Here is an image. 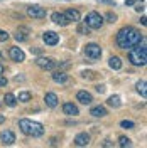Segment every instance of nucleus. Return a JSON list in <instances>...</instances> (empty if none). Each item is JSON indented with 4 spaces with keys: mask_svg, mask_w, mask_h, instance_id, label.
<instances>
[{
    "mask_svg": "<svg viewBox=\"0 0 147 148\" xmlns=\"http://www.w3.org/2000/svg\"><path fill=\"white\" fill-rule=\"evenodd\" d=\"M96 91L100 92V94L101 92H105V86H103V84H98V86H96Z\"/></svg>",
    "mask_w": 147,
    "mask_h": 148,
    "instance_id": "473e14b6",
    "label": "nucleus"
},
{
    "mask_svg": "<svg viewBox=\"0 0 147 148\" xmlns=\"http://www.w3.org/2000/svg\"><path fill=\"white\" fill-rule=\"evenodd\" d=\"M146 81H144V79H142V81H139L137 83V91L140 92V94H142V98H144V99H146L147 98V91H146Z\"/></svg>",
    "mask_w": 147,
    "mask_h": 148,
    "instance_id": "5701e85b",
    "label": "nucleus"
},
{
    "mask_svg": "<svg viewBox=\"0 0 147 148\" xmlns=\"http://www.w3.org/2000/svg\"><path fill=\"white\" fill-rule=\"evenodd\" d=\"M129 61L132 62L134 66H146V61H147V54L144 52H139L137 49H130L129 52Z\"/></svg>",
    "mask_w": 147,
    "mask_h": 148,
    "instance_id": "39448f33",
    "label": "nucleus"
},
{
    "mask_svg": "<svg viewBox=\"0 0 147 148\" xmlns=\"http://www.w3.org/2000/svg\"><path fill=\"white\" fill-rule=\"evenodd\" d=\"M64 15H66V18H68L69 22H78V20L81 18V14H80L76 9H68L64 12Z\"/></svg>",
    "mask_w": 147,
    "mask_h": 148,
    "instance_id": "dca6fc26",
    "label": "nucleus"
},
{
    "mask_svg": "<svg viewBox=\"0 0 147 148\" xmlns=\"http://www.w3.org/2000/svg\"><path fill=\"white\" fill-rule=\"evenodd\" d=\"M27 15L32 18H44L46 17V10L41 5H31V7H27Z\"/></svg>",
    "mask_w": 147,
    "mask_h": 148,
    "instance_id": "0eeeda50",
    "label": "nucleus"
},
{
    "mask_svg": "<svg viewBox=\"0 0 147 148\" xmlns=\"http://www.w3.org/2000/svg\"><path fill=\"white\" fill-rule=\"evenodd\" d=\"M15 98H17V101H20V103H27V101H31L32 94L29 91H22V92H19V96H15Z\"/></svg>",
    "mask_w": 147,
    "mask_h": 148,
    "instance_id": "412c9836",
    "label": "nucleus"
},
{
    "mask_svg": "<svg viewBox=\"0 0 147 148\" xmlns=\"http://www.w3.org/2000/svg\"><path fill=\"white\" fill-rule=\"evenodd\" d=\"M0 140H2L3 145H12V143H15V135H14V131L5 130V131L0 133Z\"/></svg>",
    "mask_w": 147,
    "mask_h": 148,
    "instance_id": "9b49d317",
    "label": "nucleus"
},
{
    "mask_svg": "<svg viewBox=\"0 0 147 148\" xmlns=\"http://www.w3.org/2000/svg\"><path fill=\"white\" fill-rule=\"evenodd\" d=\"M19 128L27 136H41V135H44V126L32 120H20L19 121Z\"/></svg>",
    "mask_w": 147,
    "mask_h": 148,
    "instance_id": "f03ea898",
    "label": "nucleus"
},
{
    "mask_svg": "<svg viewBox=\"0 0 147 148\" xmlns=\"http://www.w3.org/2000/svg\"><path fill=\"white\" fill-rule=\"evenodd\" d=\"M135 3H137V0H125V5H135Z\"/></svg>",
    "mask_w": 147,
    "mask_h": 148,
    "instance_id": "72a5a7b5",
    "label": "nucleus"
},
{
    "mask_svg": "<svg viewBox=\"0 0 147 148\" xmlns=\"http://www.w3.org/2000/svg\"><path fill=\"white\" fill-rule=\"evenodd\" d=\"M103 147H113V143H112L110 140H107V141H103Z\"/></svg>",
    "mask_w": 147,
    "mask_h": 148,
    "instance_id": "f704fd0d",
    "label": "nucleus"
},
{
    "mask_svg": "<svg viewBox=\"0 0 147 148\" xmlns=\"http://www.w3.org/2000/svg\"><path fill=\"white\" fill-rule=\"evenodd\" d=\"M100 3H107V5H115V2L113 0H98Z\"/></svg>",
    "mask_w": 147,
    "mask_h": 148,
    "instance_id": "2f4dec72",
    "label": "nucleus"
},
{
    "mask_svg": "<svg viewBox=\"0 0 147 148\" xmlns=\"http://www.w3.org/2000/svg\"><path fill=\"white\" fill-rule=\"evenodd\" d=\"M68 79H69V76H68L66 73H63V71H56V73H53V81H54V83L66 84Z\"/></svg>",
    "mask_w": 147,
    "mask_h": 148,
    "instance_id": "2eb2a0df",
    "label": "nucleus"
},
{
    "mask_svg": "<svg viewBox=\"0 0 147 148\" xmlns=\"http://www.w3.org/2000/svg\"><path fill=\"white\" fill-rule=\"evenodd\" d=\"M7 39H9V34H7L5 30H2V29H0V42H5Z\"/></svg>",
    "mask_w": 147,
    "mask_h": 148,
    "instance_id": "cd10ccee",
    "label": "nucleus"
},
{
    "mask_svg": "<svg viewBox=\"0 0 147 148\" xmlns=\"http://www.w3.org/2000/svg\"><path fill=\"white\" fill-rule=\"evenodd\" d=\"M105 18H107V22H110V24H113V22H117V15H115L113 12H108V14L105 15Z\"/></svg>",
    "mask_w": 147,
    "mask_h": 148,
    "instance_id": "bb28decb",
    "label": "nucleus"
},
{
    "mask_svg": "<svg viewBox=\"0 0 147 148\" xmlns=\"http://www.w3.org/2000/svg\"><path fill=\"white\" fill-rule=\"evenodd\" d=\"M9 56H10V59L15 61V62H24L26 61V54H24V51L20 47H10Z\"/></svg>",
    "mask_w": 147,
    "mask_h": 148,
    "instance_id": "6e6552de",
    "label": "nucleus"
},
{
    "mask_svg": "<svg viewBox=\"0 0 147 148\" xmlns=\"http://www.w3.org/2000/svg\"><path fill=\"white\" fill-rule=\"evenodd\" d=\"M51 20L54 22V24H58V25H63V27H66L68 24H69V20L66 18L64 14H61V12H54V14H51Z\"/></svg>",
    "mask_w": 147,
    "mask_h": 148,
    "instance_id": "9d476101",
    "label": "nucleus"
},
{
    "mask_svg": "<svg viewBox=\"0 0 147 148\" xmlns=\"http://www.w3.org/2000/svg\"><path fill=\"white\" fill-rule=\"evenodd\" d=\"M63 113L68 114V116H76L80 111L76 108V104H73V103H64V104H63Z\"/></svg>",
    "mask_w": 147,
    "mask_h": 148,
    "instance_id": "4468645a",
    "label": "nucleus"
},
{
    "mask_svg": "<svg viewBox=\"0 0 147 148\" xmlns=\"http://www.w3.org/2000/svg\"><path fill=\"white\" fill-rule=\"evenodd\" d=\"M107 103H108V106H112V108H119L120 104H122V103H120V96H117V94L110 96Z\"/></svg>",
    "mask_w": 147,
    "mask_h": 148,
    "instance_id": "4be33fe9",
    "label": "nucleus"
},
{
    "mask_svg": "<svg viewBox=\"0 0 147 148\" xmlns=\"http://www.w3.org/2000/svg\"><path fill=\"white\" fill-rule=\"evenodd\" d=\"M0 2H2V0H0Z\"/></svg>",
    "mask_w": 147,
    "mask_h": 148,
    "instance_id": "58836bf2",
    "label": "nucleus"
},
{
    "mask_svg": "<svg viewBox=\"0 0 147 148\" xmlns=\"http://www.w3.org/2000/svg\"><path fill=\"white\" fill-rule=\"evenodd\" d=\"M76 99L81 103V104H92L93 96L88 91H78V94H76Z\"/></svg>",
    "mask_w": 147,
    "mask_h": 148,
    "instance_id": "f8f14e48",
    "label": "nucleus"
},
{
    "mask_svg": "<svg viewBox=\"0 0 147 148\" xmlns=\"http://www.w3.org/2000/svg\"><path fill=\"white\" fill-rule=\"evenodd\" d=\"M137 2H144V0H137Z\"/></svg>",
    "mask_w": 147,
    "mask_h": 148,
    "instance_id": "4c0bfd02",
    "label": "nucleus"
},
{
    "mask_svg": "<svg viewBox=\"0 0 147 148\" xmlns=\"http://www.w3.org/2000/svg\"><path fill=\"white\" fill-rule=\"evenodd\" d=\"M120 126H122V128H125V130H132L135 125H134V121H130V120H123L122 123H120Z\"/></svg>",
    "mask_w": 147,
    "mask_h": 148,
    "instance_id": "a878e982",
    "label": "nucleus"
},
{
    "mask_svg": "<svg viewBox=\"0 0 147 148\" xmlns=\"http://www.w3.org/2000/svg\"><path fill=\"white\" fill-rule=\"evenodd\" d=\"M36 64L39 66L41 69H44V71H53V69H56L58 62H56L54 59H51V57H37Z\"/></svg>",
    "mask_w": 147,
    "mask_h": 148,
    "instance_id": "423d86ee",
    "label": "nucleus"
},
{
    "mask_svg": "<svg viewBox=\"0 0 147 148\" xmlns=\"http://www.w3.org/2000/svg\"><path fill=\"white\" fill-rule=\"evenodd\" d=\"M5 73V67H3V64H0V74Z\"/></svg>",
    "mask_w": 147,
    "mask_h": 148,
    "instance_id": "c9c22d12",
    "label": "nucleus"
},
{
    "mask_svg": "<svg viewBox=\"0 0 147 148\" xmlns=\"http://www.w3.org/2000/svg\"><path fill=\"white\" fill-rule=\"evenodd\" d=\"M7 83H9L7 77H5L3 74H0V86H7Z\"/></svg>",
    "mask_w": 147,
    "mask_h": 148,
    "instance_id": "7c9ffc66",
    "label": "nucleus"
},
{
    "mask_svg": "<svg viewBox=\"0 0 147 148\" xmlns=\"http://www.w3.org/2000/svg\"><path fill=\"white\" fill-rule=\"evenodd\" d=\"M108 64H110V67H112V69L119 71L120 67H122V61H120V57H117V56H113V57H110Z\"/></svg>",
    "mask_w": 147,
    "mask_h": 148,
    "instance_id": "aec40b11",
    "label": "nucleus"
},
{
    "mask_svg": "<svg viewBox=\"0 0 147 148\" xmlns=\"http://www.w3.org/2000/svg\"><path fill=\"white\" fill-rule=\"evenodd\" d=\"M83 77H85V79H86V77L92 79V77H95V73H93V71H85V73H83Z\"/></svg>",
    "mask_w": 147,
    "mask_h": 148,
    "instance_id": "c85d7f7f",
    "label": "nucleus"
},
{
    "mask_svg": "<svg viewBox=\"0 0 147 148\" xmlns=\"http://www.w3.org/2000/svg\"><path fill=\"white\" fill-rule=\"evenodd\" d=\"M85 24L90 29H100L103 25V17H101L98 12H90L86 18H85Z\"/></svg>",
    "mask_w": 147,
    "mask_h": 148,
    "instance_id": "20e7f679",
    "label": "nucleus"
},
{
    "mask_svg": "<svg viewBox=\"0 0 147 148\" xmlns=\"http://www.w3.org/2000/svg\"><path fill=\"white\" fill-rule=\"evenodd\" d=\"M85 56L90 59V62H95V61H98L101 56V49L98 44H95V42H92V44H86V47H85Z\"/></svg>",
    "mask_w": 147,
    "mask_h": 148,
    "instance_id": "7ed1b4c3",
    "label": "nucleus"
},
{
    "mask_svg": "<svg viewBox=\"0 0 147 148\" xmlns=\"http://www.w3.org/2000/svg\"><path fill=\"white\" fill-rule=\"evenodd\" d=\"M140 39H142L140 30H137L135 27L127 25V27H122L119 32H117V46H119L120 49L130 51Z\"/></svg>",
    "mask_w": 147,
    "mask_h": 148,
    "instance_id": "f257e3e1",
    "label": "nucleus"
},
{
    "mask_svg": "<svg viewBox=\"0 0 147 148\" xmlns=\"http://www.w3.org/2000/svg\"><path fill=\"white\" fill-rule=\"evenodd\" d=\"M42 40L46 42L47 46H56L59 42V36L56 32H53V30H47V32L42 34Z\"/></svg>",
    "mask_w": 147,
    "mask_h": 148,
    "instance_id": "1a4fd4ad",
    "label": "nucleus"
},
{
    "mask_svg": "<svg viewBox=\"0 0 147 148\" xmlns=\"http://www.w3.org/2000/svg\"><path fill=\"white\" fill-rule=\"evenodd\" d=\"M90 143V135L88 133H80V135H76V138H74V145L76 147H86Z\"/></svg>",
    "mask_w": 147,
    "mask_h": 148,
    "instance_id": "ddd939ff",
    "label": "nucleus"
},
{
    "mask_svg": "<svg viewBox=\"0 0 147 148\" xmlns=\"http://www.w3.org/2000/svg\"><path fill=\"white\" fill-rule=\"evenodd\" d=\"M76 30H78V34H90V27L86 24H80Z\"/></svg>",
    "mask_w": 147,
    "mask_h": 148,
    "instance_id": "393cba45",
    "label": "nucleus"
},
{
    "mask_svg": "<svg viewBox=\"0 0 147 148\" xmlns=\"http://www.w3.org/2000/svg\"><path fill=\"white\" fill-rule=\"evenodd\" d=\"M44 101H46V106H49V108H56V106H58V96H56L54 92H46Z\"/></svg>",
    "mask_w": 147,
    "mask_h": 148,
    "instance_id": "a211bd4d",
    "label": "nucleus"
},
{
    "mask_svg": "<svg viewBox=\"0 0 147 148\" xmlns=\"http://www.w3.org/2000/svg\"><path fill=\"white\" fill-rule=\"evenodd\" d=\"M90 114L95 116V118H103V116H107L108 113H107V108H105V106H93L92 111H90Z\"/></svg>",
    "mask_w": 147,
    "mask_h": 148,
    "instance_id": "f3484780",
    "label": "nucleus"
},
{
    "mask_svg": "<svg viewBox=\"0 0 147 148\" xmlns=\"http://www.w3.org/2000/svg\"><path fill=\"white\" fill-rule=\"evenodd\" d=\"M119 145L120 147H130V145H132V141H130V138H127V136H120L119 138Z\"/></svg>",
    "mask_w": 147,
    "mask_h": 148,
    "instance_id": "b1692460",
    "label": "nucleus"
},
{
    "mask_svg": "<svg viewBox=\"0 0 147 148\" xmlns=\"http://www.w3.org/2000/svg\"><path fill=\"white\" fill-rule=\"evenodd\" d=\"M3 121H5V116H3V114H0V125H2Z\"/></svg>",
    "mask_w": 147,
    "mask_h": 148,
    "instance_id": "e433bc0d",
    "label": "nucleus"
},
{
    "mask_svg": "<svg viewBox=\"0 0 147 148\" xmlns=\"http://www.w3.org/2000/svg\"><path fill=\"white\" fill-rule=\"evenodd\" d=\"M15 40H19V42H22V40H26V36H24V34H20V32H17V34H15Z\"/></svg>",
    "mask_w": 147,
    "mask_h": 148,
    "instance_id": "c756f323",
    "label": "nucleus"
},
{
    "mask_svg": "<svg viewBox=\"0 0 147 148\" xmlns=\"http://www.w3.org/2000/svg\"><path fill=\"white\" fill-rule=\"evenodd\" d=\"M3 103H5L7 106H10V108H14V106L17 104V98H15L12 92H7V94L3 96Z\"/></svg>",
    "mask_w": 147,
    "mask_h": 148,
    "instance_id": "6ab92c4d",
    "label": "nucleus"
}]
</instances>
